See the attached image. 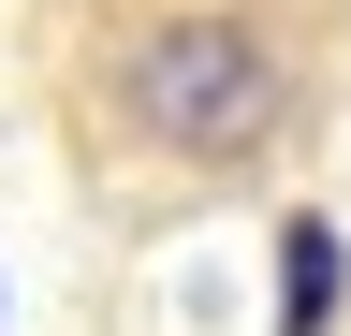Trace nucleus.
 Masks as SVG:
<instances>
[{"label": "nucleus", "mask_w": 351, "mask_h": 336, "mask_svg": "<svg viewBox=\"0 0 351 336\" xmlns=\"http://www.w3.org/2000/svg\"><path fill=\"white\" fill-rule=\"evenodd\" d=\"M351 0H29L44 132L117 220H176L322 132Z\"/></svg>", "instance_id": "nucleus-1"}]
</instances>
